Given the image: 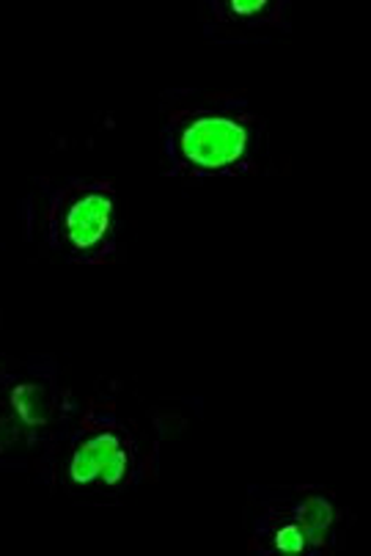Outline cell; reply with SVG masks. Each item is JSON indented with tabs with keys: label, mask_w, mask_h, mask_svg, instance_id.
<instances>
[{
	"label": "cell",
	"mask_w": 371,
	"mask_h": 556,
	"mask_svg": "<svg viewBox=\"0 0 371 556\" xmlns=\"http://www.w3.org/2000/svg\"><path fill=\"white\" fill-rule=\"evenodd\" d=\"M132 444L127 432L113 421L91 427L75 446L69 460V480L80 488L121 485L130 473Z\"/></svg>",
	"instance_id": "obj_3"
},
{
	"label": "cell",
	"mask_w": 371,
	"mask_h": 556,
	"mask_svg": "<svg viewBox=\"0 0 371 556\" xmlns=\"http://www.w3.org/2000/svg\"><path fill=\"white\" fill-rule=\"evenodd\" d=\"M308 545H311V540H308L306 529L297 521L295 513L281 515L267 529V551H276V554H303Z\"/></svg>",
	"instance_id": "obj_5"
},
{
	"label": "cell",
	"mask_w": 371,
	"mask_h": 556,
	"mask_svg": "<svg viewBox=\"0 0 371 556\" xmlns=\"http://www.w3.org/2000/svg\"><path fill=\"white\" fill-rule=\"evenodd\" d=\"M229 9L240 14V17H254V14L267 12V3L265 0H256V3H240V0H231Z\"/></svg>",
	"instance_id": "obj_6"
},
{
	"label": "cell",
	"mask_w": 371,
	"mask_h": 556,
	"mask_svg": "<svg viewBox=\"0 0 371 556\" xmlns=\"http://www.w3.org/2000/svg\"><path fill=\"white\" fill-rule=\"evenodd\" d=\"M9 405H12L14 414L20 416V421H23L25 427H30V430L48 425L50 394L44 386L20 383L17 389H12V394H9Z\"/></svg>",
	"instance_id": "obj_4"
},
{
	"label": "cell",
	"mask_w": 371,
	"mask_h": 556,
	"mask_svg": "<svg viewBox=\"0 0 371 556\" xmlns=\"http://www.w3.org/2000/svg\"><path fill=\"white\" fill-rule=\"evenodd\" d=\"M254 152V125L242 108H188L165 130V154L184 177H220L247 166Z\"/></svg>",
	"instance_id": "obj_1"
},
{
	"label": "cell",
	"mask_w": 371,
	"mask_h": 556,
	"mask_svg": "<svg viewBox=\"0 0 371 556\" xmlns=\"http://www.w3.org/2000/svg\"><path fill=\"white\" fill-rule=\"evenodd\" d=\"M116 190L100 179H75L53 195L48 210L50 249L75 265H102L116 254Z\"/></svg>",
	"instance_id": "obj_2"
}]
</instances>
